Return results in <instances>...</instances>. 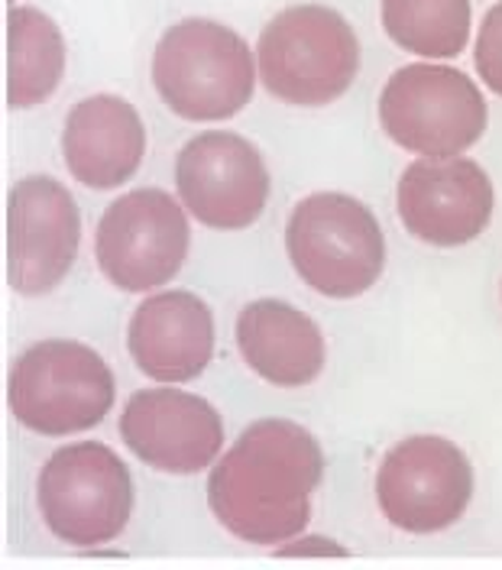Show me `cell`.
I'll use <instances>...</instances> for the list:
<instances>
[{
  "label": "cell",
  "instance_id": "cell-1",
  "mask_svg": "<svg viewBox=\"0 0 502 570\" xmlns=\"http://www.w3.org/2000/svg\"><path fill=\"white\" fill-rule=\"evenodd\" d=\"M324 454L308 428L259 419L224 451L208 476L215 519L247 544H286L305 532Z\"/></svg>",
  "mask_w": 502,
  "mask_h": 570
},
{
  "label": "cell",
  "instance_id": "cell-2",
  "mask_svg": "<svg viewBox=\"0 0 502 570\" xmlns=\"http://www.w3.org/2000/svg\"><path fill=\"white\" fill-rule=\"evenodd\" d=\"M149 71L163 105L191 124L237 117L259 75L247 39L205 17L179 20L159 36Z\"/></svg>",
  "mask_w": 502,
  "mask_h": 570
},
{
  "label": "cell",
  "instance_id": "cell-3",
  "mask_svg": "<svg viewBox=\"0 0 502 570\" xmlns=\"http://www.w3.org/2000/svg\"><path fill=\"white\" fill-rule=\"evenodd\" d=\"M256 69L273 98L295 107H324L354 85L360 39L337 10L298 3L263 27Z\"/></svg>",
  "mask_w": 502,
  "mask_h": 570
},
{
  "label": "cell",
  "instance_id": "cell-4",
  "mask_svg": "<svg viewBox=\"0 0 502 570\" xmlns=\"http://www.w3.org/2000/svg\"><path fill=\"white\" fill-rule=\"evenodd\" d=\"M286 249L302 283L324 298H357L386 269V237L376 214L344 191L302 198L288 217Z\"/></svg>",
  "mask_w": 502,
  "mask_h": 570
},
{
  "label": "cell",
  "instance_id": "cell-5",
  "mask_svg": "<svg viewBox=\"0 0 502 570\" xmlns=\"http://www.w3.org/2000/svg\"><path fill=\"white\" fill-rule=\"evenodd\" d=\"M117 399L105 356L78 341H39L13 360L7 402L13 419L42 438L98 428Z\"/></svg>",
  "mask_w": 502,
  "mask_h": 570
},
{
  "label": "cell",
  "instance_id": "cell-6",
  "mask_svg": "<svg viewBox=\"0 0 502 570\" xmlns=\"http://www.w3.org/2000/svg\"><path fill=\"white\" fill-rule=\"evenodd\" d=\"M39 515L62 544H110L130 525L134 476L130 466L101 441L59 448L37 480Z\"/></svg>",
  "mask_w": 502,
  "mask_h": 570
},
{
  "label": "cell",
  "instance_id": "cell-7",
  "mask_svg": "<svg viewBox=\"0 0 502 570\" xmlns=\"http://www.w3.org/2000/svg\"><path fill=\"white\" fill-rule=\"evenodd\" d=\"M490 107L473 78L437 62H412L390 75L380 91L386 137L425 159L464 156L486 134Z\"/></svg>",
  "mask_w": 502,
  "mask_h": 570
},
{
  "label": "cell",
  "instance_id": "cell-8",
  "mask_svg": "<svg viewBox=\"0 0 502 570\" xmlns=\"http://www.w3.org/2000/svg\"><path fill=\"white\" fill-rule=\"evenodd\" d=\"M191 247L188 212L163 188L120 195L98 220L95 259L120 292H156L181 273Z\"/></svg>",
  "mask_w": 502,
  "mask_h": 570
},
{
  "label": "cell",
  "instance_id": "cell-9",
  "mask_svg": "<svg viewBox=\"0 0 502 570\" xmlns=\"http://www.w3.org/2000/svg\"><path fill=\"white\" fill-rule=\"evenodd\" d=\"M473 499V466L441 434L398 441L376 470V502L398 532L437 534L464 519Z\"/></svg>",
  "mask_w": 502,
  "mask_h": 570
},
{
  "label": "cell",
  "instance_id": "cell-10",
  "mask_svg": "<svg viewBox=\"0 0 502 570\" xmlns=\"http://www.w3.org/2000/svg\"><path fill=\"white\" fill-rule=\"evenodd\" d=\"M81 247V214L72 191L52 176L13 181L7 198V283L17 295L56 292Z\"/></svg>",
  "mask_w": 502,
  "mask_h": 570
},
{
  "label": "cell",
  "instance_id": "cell-11",
  "mask_svg": "<svg viewBox=\"0 0 502 570\" xmlns=\"http://www.w3.org/2000/svg\"><path fill=\"white\" fill-rule=\"evenodd\" d=\"M176 188L185 212L211 230H247L269 202V169L250 140L208 130L181 146Z\"/></svg>",
  "mask_w": 502,
  "mask_h": 570
},
{
  "label": "cell",
  "instance_id": "cell-12",
  "mask_svg": "<svg viewBox=\"0 0 502 570\" xmlns=\"http://www.w3.org/2000/svg\"><path fill=\"white\" fill-rule=\"evenodd\" d=\"M405 230L431 247L473 244L496 212V188L486 169L466 156L415 159L395 191Z\"/></svg>",
  "mask_w": 502,
  "mask_h": 570
},
{
  "label": "cell",
  "instance_id": "cell-13",
  "mask_svg": "<svg viewBox=\"0 0 502 570\" xmlns=\"http://www.w3.org/2000/svg\"><path fill=\"white\" fill-rule=\"evenodd\" d=\"M124 444L152 470L191 476L215 466L224 451V419L215 405L185 390H140L120 415Z\"/></svg>",
  "mask_w": 502,
  "mask_h": 570
},
{
  "label": "cell",
  "instance_id": "cell-14",
  "mask_svg": "<svg viewBox=\"0 0 502 570\" xmlns=\"http://www.w3.org/2000/svg\"><path fill=\"white\" fill-rule=\"evenodd\" d=\"M127 351L152 383H191L215 360V315L195 292H152L130 318Z\"/></svg>",
  "mask_w": 502,
  "mask_h": 570
},
{
  "label": "cell",
  "instance_id": "cell-15",
  "mask_svg": "<svg viewBox=\"0 0 502 570\" xmlns=\"http://www.w3.org/2000/svg\"><path fill=\"white\" fill-rule=\"evenodd\" d=\"M62 156L75 181L105 191L137 176L146 156L140 110L120 95H91L69 110L62 127Z\"/></svg>",
  "mask_w": 502,
  "mask_h": 570
},
{
  "label": "cell",
  "instance_id": "cell-16",
  "mask_svg": "<svg viewBox=\"0 0 502 570\" xmlns=\"http://www.w3.org/2000/svg\"><path fill=\"white\" fill-rule=\"evenodd\" d=\"M237 351L259 380L279 390L312 386L327 356L318 321L279 298H256L240 312Z\"/></svg>",
  "mask_w": 502,
  "mask_h": 570
},
{
  "label": "cell",
  "instance_id": "cell-17",
  "mask_svg": "<svg viewBox=\"0 0 502 570\" xmlns=\"http://www.w3.org/2000/svg\"><path fill=\"white\" fill-rule=\"evenodd\" d=\"M66 75V39L39 7H10L7 17V105L30 110L56 95Z\"/></svg>",
  "mask_w": 502,
  "mask_h": 570
},
{
  "label": "cell",
  "instance_id": "cell-18",
  "mask_svg": "<svg viewBox=\"0 0 502 570\" xmlns=\"http://www.w3.org/2000/svg\"><path fill=\"white\" fill-rule=\"evenodd\" d=\"M383 30L398 49L422 59H454L466 49L470 0H383Z\"/></svg>",
  "mask_w": 502,
  "mask_h": 570
},
{
  "label": "cell",
  "instance_id": "cell-19",
  "mask_svg": "<svg viewBox=\"0 0 502 570\" xmlns=\"http://www.w3.org/2000/svg\"><path fill=\"white\" fill-rule=\"evenodd\" d=\"M473 66L483 85L502 98V0L486 10L473 42Z\"/></svg>",
  "mask_w": 502,
  "mask_h": 570
},
{
  "label": "cell",
  "instance_id": "cell-20",
  "mask_svg": "<svg viewBox=\"0 0 502 570\" xmlns=\"http://www.w3.org/2000/svg\"><path fill=\"white\" fill-rule=\"evenodd\" d=\"M279 558H312V554H324V558H344L347 548L324 538V534H295L288 538L283 548H276Z\"/></svg>",
  "mask_w": 502,
  "mask_h": 570
}]
</instances>
